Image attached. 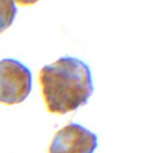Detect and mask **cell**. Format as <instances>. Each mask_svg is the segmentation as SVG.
Masks as SVG:
<instances>
[{
	"instance_id": "cell-2",
	"label": "cell",
	"mask_w": 157,
	"mask_h": 153,
	"mask_svg": "<svg viewBox=\"0 0 157 153\" xmlns=\"http://www.w3.org/2000/svg\"><path fill=\"white\" fill-rule=\"evenodd\" d=\"M32 89L30 69L12 58L0 60V103L7 105L21 103Z\"/></svg>"
},
{
	"instance_id": "cell-3",
	"label": "cell",
	"mask_w": 157,
	"mask_h": 153,
	"mask_svg": "<svg viewBox=\"0 0 157 153\" xmlns=\"http://www.w3.org/2000/svg\"><path fill=\"white\" fill-rule=\"evenodd\" d=\"M98 146V136L77 123H70L54 137L48 153H94Z\"/></svg>"
},
{
	"instance_id": "cell-1",
	"label": "cell",
	"mask_w": 157,
	"mask_h": 153,
	"mask_svg": "<svg viewBox=\"0 0 157 153\" xmlns=\"http://www.w3.org/2000/svg\"><path fill=\"white\" fill-rule=\"evenodd\" d=\"M39 82L48 111L61 115L87 105L94 91L89 66L68 56L44 66Z\"/></svg>"
},
{
	"instance_id": "cell-5",
	"label": "cell",
	"mask_w": 157,
	"mask_h": 153,
	"mask_svg": "<svg viewBox=\"0 0 157 153\" xmlns=\"http://www.w3.org/2000/svg\"><path fill=\"white\" fill-rule=\"evenodd\" d=\"M20 5H33L39 0H15Z\"/></svg>"
},
{
	"instance_id": "cell-4",
	"label": "cell",
	"mask_w": 157,
	"mask_h": 153,
	"mask_svg": "<svg viewBox=\"0 0 157 153\" xmlns=\"http://www.w3.org/2000/svg\"><path fill=\"white\" fill-rule=\"evenodd\" d=\"M17 12L14 0H0V34L13 24Z\"/></svg>"
}]
</instances>
